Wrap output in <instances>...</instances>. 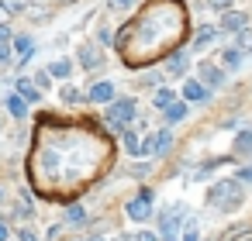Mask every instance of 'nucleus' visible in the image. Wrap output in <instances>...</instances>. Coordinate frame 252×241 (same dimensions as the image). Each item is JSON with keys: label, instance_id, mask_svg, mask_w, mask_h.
I'll use <instances>...</instances> for the list:
<instances>
[{"label": "nucleus", "instance_id": "9b49d317", "mask_svg": "<svg viewBox=\"0 0 252 241\" xmlns=\"http://www.w3.org/2000/svg\"><path fill=\"white\" fill-rule=\"evenodd\" d=\"M69 72H73V62H69V59H59V62L49 66V76H59V79H62V76H69Z\"/></svg>", "mask_w": 252, "mask_h": 241}, {"label": "nucleus", "instance_id": "bb28decb", "mask_svg": "<svg viewBox=\"0 0 252 241\" xmlns=\"http://www.w3.org/2000/svg\"><path fill=\"white\" fill-rule=\"evenodd\" d=\"M7 42H11V31H7L4 24H0V45H7Z\"/></svg>", "mask_w": 252, "mask_h": 241}, {"label": "nucleus", "instance_id": "412c9836", "mask_svg": "<svg viewBox=\"0 0 252 241\" xmlns=\"http://www.w3.org/2000/svg\"><path fill=\"white\" fill-rule=\"evenodd\" d=\"M66 217H69V224H83V221H87L83 207H69V210H66Z\"/></svg>", "mask_w": 252, "mask_h": 241}, {"label": "nucleus", "instance_id": "a211bd4d", "mask_svg": "<svg viewBox=\"0 0 252 241\" xmlns=\"http://www.w3.org/2000/svg\"><path fill=\"white\" fill-rule=\"evenodd\" d=\"M238 52H252V31L249 28L238 31Z\"/></svg>", "mask_w": 252, "mask_h": 241}, {"label": "nucleus", "instance_id": "f3484780", "mask_svg": "<svg viewBox=\"0 0 252 241\" xmlns=\"http://www.w3.org/2000/svg\"><path fill=\"white\" fill-rule=\"evenodd\" d=\"M235 152H238V155H249V152H252V135H249V131H242V135H238Z\"/></svg>", "mask_w": 252, "mask_h": 241}, {"label": "nucleus", "instance_id": "39448f33", "mask_svg": "<svg viewBox=\"0 0 252 241\" xmlns=\"http://www.w3.org/2000/svg\"><path fill=\"white\" fill-rule=\"evenodd\" d=\"M200 79H204L207 86H221L225 83V72L218 66H211V62H200Z\"/></svg>", "mask_w": 252, "mask_h": 241}, {"label": "nucleus", "instance_id": "1a4fd4ad", "mask_svg": "<svg viewBox=\"0 0 252 241\" xmlns=\"http://www.w3.org/2000/svg\"><path fill=\"white\" fill-rule=\"evenodd\" d=\"M18 97H21L24 103H31V100H38V90H35L28 79H18Z\"/></svg>", "mask_w": 252, "mask_h": 241}, {"label": "nucleus", "instance_id": "5701e85b", "mask_svg": "<svg viewBox=\"0 0 252 241\" xmlns=\"http://www.w3.org/2000/svg\"><path fill=\"white\" fill-rule=\"evenodd\" d=\"M183 69H187L183 55H176V59H169V72H183Z\"/></svg>", "mask_w": 252, "mask_h": 241}, {"label": "nucleus", "instance_id": "6ab92c4d", "mask_svg": "<svg viewBox=\"0 0 252 241\" xmlns=\"http://www.w3.org/2000/svg\"><path fill=\"white\" fill-rule=\"evenodd\" d=\"M125 148H128V152H131V155H142V152H145V148H142V145H138V138H135V135H131V131H128V135H125Z\"/></svg>", "mask_w": 252, "mask_h": 241}, {"label": "nucleus", "instance_id": "7c9ffc66", "mask_svg": "<svg viewBox=\"0 0 252 241\" xmlns=\"http://www.w3.org/2000/svg\"><path fill=\"white\" fill-rule=\"evenodd\" d=\"M131 0H111V7H128Z\"/></svg>", "mask_w": 252, "mask_h": 241}, {"label": "nucleus", "instance_id": "0eeeda50", "mask_svg": "<svg viewBox=\"0 0 252 241\" xmlns=\"http://www.w3.org/2000/svg\"><path fill=\"white\" fill-rule=\"evenodd\" d=\"M183 117H187V103L183 100H180V103L176 100L166 103V120H169V124H176V120H183Z\"/></svg>", "mask_w": 252, "mask_h": 241}, {"label": "nucleus", "instance_id": "393cba45", "mask_svg": "<svg viewBox=\"0 0 252 241\" xmlns=\"http://www.w3.org/2000/svg\"><path fill=\"white\" fill-rule=\"evenodd\" d=\"M62 100H66V103H76L80 93H76V90H62Z\"/></svg>", "mask_w": 252, "mask_h": 241}, {"label": "nucleus", "instance_id": "9d476101", "mask_svg": "<svg viewBox=\"0 0 252 241\" xmlns=\"http://www.w3.org/2000/svg\"><path fill=\"white\" fill-rule=\"evenodd\" d=\"M221 62H225L228 69H238V66H242V52L232 45V49H225V52H221Z\"/></svg>", "mask_w": 252, "mask_h": 241}, {"label": "nucleus", "instance_id": "4468645a", "mask_svg": "<svg viewBox=\"0 0 252 241\" xmlns=\"http://www.w3.org/2000/svg\"><path fill=\"white\" fill-rule=\"evenodd\" d=\"M169 141H173V135H169V131H159V135H156V145H152V152H156V155L169 152Z\"/></svg>", "mask_w": 252, "mask_h": 241}, {"label": "nucleus", "instance_id": "7ed1b4c3", "mask_svg": "<svg viewBox=\"0 0 252 241\" xmlns=\"http://www.w3.org/2000/svg\"><path fill=\"white\" fill-rule=\"evenodd\" d=\"M107 117H111V124H128V120L135 117V103L131 100H118V103H111V110H107Z\"/></svg>", "mask_w": 252, "mask_h": 241}, {"label": "nucleus", "instance_id": "6e6552de", "mask_svg": "<svg viewBox=\"0 0 252 241\" xmlns=\"http://www.w3.org/2000/svg\"><path fill=\"white\" fill-rule=\"evenodd\" d=\"M180 214H183L180 207H169V210L162 214V231H166V234H173V231L180 227Z\"/></svg>", "mask_w": 252, "mask_h": 241}, {"label": "nucleus", "instance_id": "dca6fc26", "mask_svg": "<svg viewBox=\"0 0 252 241\" xmlns=\"http://www.w3.org/2000/svg\"><path fill=\"white\" fill-rule=\"evenodd\" d=\"M7 110H11L14 117H24V110H28V103H24L21 97H7Z\"/></svg>", "mask_w": 252, "mask_h": 241}, {"label": "nucleus", "instance_id": "4be33fe9", "mask_svg": "<svg viewBox=\"0 0 252 241\" xmlns=\"http://www.w3.org/2000/svg\"><path fill=\"white\" fill-rule=\"evenodd\" d=\"M156 103H159V107L173 103V90H159V93H156Z\"/></svg>", "mask_w": 252, "mask_h": 241}, {"label": "nucleus", "instance_id": "ddd939ff", "mask_svg": "<svg viewBox=\"0 0 252 241\" xmlns=\"http://www.w3.org/2000/svg\"><path fill=\"white\" fill-rule=\"evenodd\" d=\"M214 34H218V31L204 24V28L197 31V42H194V49H204V45H211V42H214Z\"/></svg>", "mask_w": 252, "mask_h": 241}, {"label": "nucleus", "instance_id": "aec40b11", "mask_svg": "<svg viewBox=\"0 0 252 241\" xmlns=\"http://www.w3.org/2000/svg\"><path fill=\"white\" fill-rule=\"evenodd\" d=\"M14 49L28 59V55H31V38H24V34H21V38H14Z\"/></svg>", "mask_w": 252, "mask_h": 241}, {"label": "nucleus", "instance_id": "473e14b6", "mask_svg": "<svg viewBox=\"0 0 252 241\" xmlns=\"http://www.w3.org/2000/svg\"><path fill=\"white\" fill-rule=\"evenodd\" d=\"M90 241H104V238H90Z\"/></svg>", "mask_w": 252, "mask_h": 241}, {"label": "nucleus", "instance_id": "f03ea898", "mask_svg": "<svg viewBox=\"0 0 252 241\" xmlns=\"http://www.w3.org/2000/svg\"><path fill=\"white\" fill-rule=\"evenodd\" d=\"M149 210H152V193H149V189H142V193H138V200H131V204H128V217L145 221V217H149Z\"/></svg>", "mask_w": 252, "mask_h": 241}, {"label": "nucleus", "instance_id": "a878e982", "mask_svg": "<svg viewBox=\"0 0 252 241\" xmlns=\"http://www.w3.org/2000/svg\"><path fill=\"white\" fill-rule=\"evenodd\" d=\"M211 7H218V11H228V7H232V0H211Z\"/></svg>", "mask_w": 252, "mask_h": 241}, {"label": "nucleus", "instance_id": "423d86ee", "mask_svg": "<svg viewBox=\"0 0 252 241\" xmlns=\"http://www.w3.org/2000/svg\"><path fill=\"white\" fill-rule=\"evenodd\" d=\"M221 28L238 34L242 28H249V17H245V14H238V11H228V14H225V21H221Z\"/></svg>", "mask_w": 252, "mask_h": 241}, {"label": "nucleus", "instance_id": "20e7f679", "mask_svg": "<svg viewBox=\"0 0 252 241\" xmlns=\"http://www.w3.org/2000/svg\"><path fill=\"white\" fill-rule=\"evenodd\" d=\"M90 100L93 103H111L114 100V83H93L90 86Z\"/></svg>", "mask_w": 252, "mask_h": 241}, {"label": "nucleus", "instance_id": "72a5a7b5", "mask_svg": "<svg viewBox=\"0 0 252 241\" xmlns=\"http://www.w3.org/2000/svg\"><path fill=\"white\" fill-rule=\"evenodd\" d=\"M121 241H128V238H121Z\"/></svg>", "mask_w": 252, "mask_h": 241}, {"label": "nucleus", "instance_id": "2eb2a0df", "mask_svg": "<svg viewBox=\"0 0 252 241\" xmlns=\"http://www.w3.org/2000/svg\"><path fill=\"white\" fill-rule=\"evenodd\" d=\"M83 66H87V69H93V66H100V52H97L93 45H87V49H83Z\"/></svg>", "mask_w": 252, "mask_h": 241}, {"label": "nucleus", "instance_id": "cd10ccee", "mask_svg": "<svg viewBox=\"0 0 252 241\" xmlns=\"http://www.w3.org/2000/svg\"><path fill=\"white\" fill-rule=\"evenodd\" d=\"M21 241H38V238H35V231H28V227H21Z\"/></svg>", "mask_w": 252, "mask_h": 241}, {"label": "nucleus", "instance_id": "b1692460", "mask_svg": "<svg viewBox=\"0 0 252 241\" xmlns=\"http://www.w3.org/2000/svg\"><path fill=\"white\" fill-rule=\"evenodd\" d=\"M200 234H197V221H187V238L183 241H197Z\"/></svg>", "mask_w": 252, "mask_h": 241}, {"label": "nucleus", "instance_id": "c85d7f7f", "mask_svg": "<svg viewBox=\"0 0 252 241\" xmlns=\"http://www.w3.org/2000/svg\"><path fill=\"white\" fill-rule=\"evenodd\" d=\"M0 62H11V49L7 45H0Z\"/></svg>", "mask_w": 252, "mask_h": 241}, {"label": "nucleus", "instance_id": "2f4dec72", "mask_svg": "<svg viewBox=\"0 0 252 241\" xmlns=\"http://www.w3.org/2000/svg\"><path fill=\"white\" fill-rule=\"evenodd\" d=\"M0 241H7V227L4 224H0Z\"/></svg>", "mask_w": 252, "mask_h": 241}, {"label": "nucleus", "instance_id": "f8f14e48", "mask_svg": "<svg viewBox=\"0 0 252 241\" xmlns=\"http://www.w3.org/2000/svg\"><path fill=\"white\" fill-rule=\"evenodd\" d=\"M183 97H187V100H204L207 90H204L200 83H183Z\"/></svg>", "mask_w": 252, "mask_h": 241}, {"label": "nucleus", "instance_id": "f257e3e1", "mask_svg": "<svg viewBox=\"0 0 252 241\" xmlns=\"http://www.w3.org/2000/svg\"><path fill=\"white\" fill-rule=\"evenodd\" d=\"M211 200H214V207H238V200H242V189L235 183H218L211 189Z\"/></svg>", "mask_w": 252, "mask_h": 241}, {"label": "nucleus", "instance_id": "c756f323", "mask_svg": "<svg viewBox=\"0 0 252 241\" xmlns=\"http://www.w3.org/2000/svg\"><path fill=\"white\" fill-rule=\"evenodd\" d=\"M135 241H156V234H149V231H142V234H138Z\"/></svg>", "mask_w": 252, "mask_h": 241}]
</instances>
